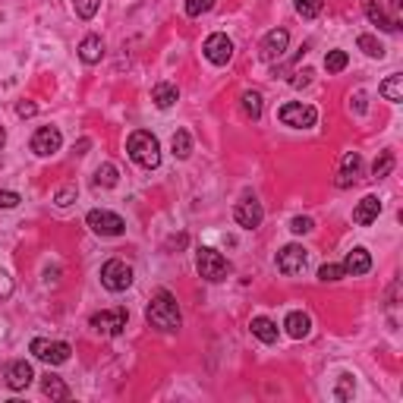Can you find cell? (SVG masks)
Wrapping results in <instances>:
<instances>
[{
	"mask_svg": "<svg viewBox=\"0 0 403 403\" xmlns=\"http://www.w3.org/2000/svg\"><path fill=\"white\" fill-rule=\"evenodd\" d=\"M356 45H359V51L369 54V57H378V60L385 57V45H381V41L375 38V35H359Z\"/></svg>",
	"mask_w": 403,
	"mask_h": 403,
	"instance_id": "28",
	"label": "cell"
},
{
	"mask_svg": "<svg viewBox=\"0 0 403 403\" xmlns=\"http://www.w3.org/2000/svg\"><path fill=\"white\" fill-rule=\"evenodd\" d=\"M249 328H252V334H256L261 344H278V324H274L271 318H265V315L252 318Z\"/></svg>",
	"mask_w": 403,
	"mask_h": 403,
	"instance_id": "22",
	"label": "cell"
},
{
	"mask_svg": "<svg viewBox=\"0 0 403 403\" xmlns=\"http://www.w3.org/2000/svg\"><path fill=\"white\" fill-rule=\"evenodd\" d=\"M117 180H120V171H117V164H110V161L95 171V186L110 189V186H117Z\"/></svg>",
	"mask_w": 403,
	"mask_h": 403,
	"instance_id": "27",
	"label": "cell"
},
{
	"mask_svg": "<svg viewBox=\"0 0 403 403\" xmlns=\"http://www.w3.org/2000/svg\"><path fill=\"white\" fill-rule=\"evenodd\" d=\"M19 202H23V199H19V193H10V189H0V208H16Z\"/></svg>",
	"mask_w": 403,
	"mask_h": 403,
	"instance_id": "39",
	"label": "cell"
},
{
	"mask_svg": "<svg viewBox=\"0 0 403 403\" xmlns=\"http://www.w3.org/2000/svg\"><path fill=\"white\" fill-rule=\"evenodd\" d=\"M284 328H287V334L293 337V341H302V337H309V331H312V318H309L306 312H290L284 318Z\"/></svg>",
	"mask_w": 403,
	"mask_h": 403,
	"instance_id": "20",
	"label": "cell"
},
{
	"mask_svg": "<svg viewBox=\"0 0 403 403\" xmlns=\"http://www.w3.org/2000/svg\"><path fill=\"white\" fill-rule=\"evenodd\" d=\"M195 268H199V278L211 280V284H217V280H224L230 274V261L217 249H211V246H202L195 252Z\"/></svg>",
	"mask_w": 403,
	"mask_h": 403,
	"instance_id": "3",
	"label": "cell"
},
{
	"mask_svg": "<svg viewBox=\"0 0 403 403\" xmlns=\"http://www.w3.org/2000/svg\"><path fill=\"white\" fill-rule=\"evenodd\" d=\"M73 6L79 19H91L98 13V6H101V0H73Z\"/></svg>",
	"mask_w": 403,
	"mask_h": 403,
	"instance_id": "34",
	"label": "cell"
},
{
	"mask_svg": "<svg viewBox=\"0 0 403 403\" xmlns=\"http://www.w3.org/2000/svg\"><path fill=\"white\" fill-rule=\"evenodd\" d=\"M101 57H104L101 35H86V38H82V45H79V60L89 63V67H95V63H101Z\"/></svg>",
	"mask_w": 403,
	"mask_h": 403,
	"instance_id": "19",
	"label": "cell"
},
{
	"mask_svg": "<svg viewBox=\"0 0 403 403\" xmlns=\"http://www.w3.org/2000/svg\"><path fill=\"white\" fill-rule=\"evenodd\" d=\"M16 114H19V117H35V114H38V108H35L32 101H19V104H16Z\"/></svg>",
	"mask_w": 403,
	"mask_h": 403,
	"instance_id": "40",
	"label": "cell"
},
{
	"mask_svg": "<svg viewBox=\"0 0 403 403\" xmlns=\"http://www.w3.org/2000/svg\"><path fill=\"white\" fill-rule=\"evenodd\" d=\"M290 230H293V233H312L315 230V221H312V217H293V221H290Z\"/></svg>",
	"mask_w": 403,
	"mask_h": 403,
	"instance_id": "37",
	"label": "cell"
},
{
	"mask_svg": "<svg viewBox=\"0 0 403 403\" xmlns=\"http://www.w3.org/2000/svg\"><path fill=\"white\" fill-rule=\"evenodd\" d=\"M306 261H309V252L302 249V246L290 243L278 252V271L287 274V278H296V274L306 271Z\"/></svg>",
	"mask_w": 403,
	"mask_h": 403,
	"instance_id": "9",
	"label": "cell"
},
{
	"mask_svg": "<svg viewBox=\"0 0 403 403\" xmlns=\"http://www.w3.org/2000/svg\"><path fill=\"white\" fill-rule=\"evenodd\" d=\"M101 284H104V290H110V293H123V290H130V284H132V268L126 265L123 259L104 261Z\"/></svg>",
	"mask_w": 403,
	"mask_h": 403,
	"instance_id": "4",
	"label": "cell"
},
{
	"mask_svg": "<svg viewBox=\"0 0 403 403\" xmlns=\"http://www.w3.org/2000/svg\"><path fill=\"white\" fill-rule=\"evenodd\" d=\"M4 139H6V132H4V130H0V145H4Z\"/></svg>",
	"mask_w": 403,
	"mask_h": 403,
	"instance_id": "42",
	"label": "cell"
},
{
	"mask_svg": "<svg viewBox=\"0 0 403 403\" xmlns=\"http://www.w3.org/2000/svg\"><path fill=\"white\" fill-rule=\"evenodd\" d=\"M287 45H290V32L287 29H271L261 38V45H259V57L265 60V63H274V60H280L287 54Z\"/></svg>",
	"mask_w": 403,
	"mask_h": 403,
	"instance_id": "10",
	"label": "cell"
},
{
	"mask_svg": "<svg viewBox=\"0 0 403 403\" xmlns=\"http://www.w3.org/2000/svg\"><path fill=\"white\" fill-rule=\"evenodd\" d=\"M363 6H365V16L372 19V25H378L381 32H397V29H400V19H397V16H387V13L381 10L375 0H365Z\"/></svg>",
	"mask_w": 403,
	"mask_h": 403,
	"instance_id": "18",
	"label": "cell"
},
{
	"mask_svg": "<svg viewBox=\"0 0 403 403\" xmlns=\"http://www.w3.org/2000/svg\"><path fill=\"white\" fill-rule=\"evenodd\" d=\"M126 322H130V312L126 309H104V312H95L91 315V328L104 337H117L123 334Z\"/></svg>",
	"mask_w": 403,
	"mask_h": 403,
	"instance_id": "8",
	"label": "cell"
},
{
	"mask_svg": "<svg viewBox=\"0 0 403 403\" xmlns=\"http://www.w3.org/2000/svg\"><path fill=\"white\" fill-rule=\"evenodd\" d=\"M205 57H208L215 67H224V63H230L233 57V41L227 38V35H221V32H215V35H208L205 38Z\"/></svg>",
	"mask_w": 403,
	"mask_h": 403,
	"instance_id": "12",
	"label": "cell"
},
{
	"mask_svg": "<svg viewBox=\"0 0 403 403\" xmlns=\"http://www.w3.org/2000/svg\"><path fill=\"white\" fill-rule=\"evenodd\" d=\"M261 217H265V211H261V205L256 199H243L237 208H233V221H237L243 230L261 227Z\"/></svg>",
	"mask_w": 403,
	"mask_h": 403,
	"instance_id": "13",
	"label": "cell"
},
{
	"mask_svg": "<svg viewBox=\"0 0 403 403\" xmlns=\"http://www.w3.org/2000/svg\"><path fill=\"white\" fill-rule=\"evenodd\" d=\"M211 6H215V0H186V16L199 19L202 13H208Z\"/></svg>",
	"mask_w": 403,
	"mask_h": 403,
	"instance_id": "35",
	"label": "cell"
},
{
	"mask_svg": "<svg viewBox=\"0 0 403 403\" xmlns=\"http://www.w3.org/2000/svg\"><path fill=\"white\" fill-rule=\"evenodd\" d=\"M243 110H246V117L249 120H259L261 117V91H256V89H249V91H243Z\"/></svg>",
	"mask_w": 403,
	"mask_h": 403,
	"instance_id": "26",
	"label": "cell"
},
{
	"mask_svg": "<svg viewBox=\"0 0 403 403\" xmlns=\"http://www.w3.org/2000/svg\"><path fill=\"white\" fill-rule=\"evenodd\" d=\"M145 322L152 324L154 331H164V334H174L183 324L180 306H176V296L171 290H154L152 302L145 306Z\"/></svg>",
	"mask_w": 403,
	"mask_h": 403,
	"instance_id": "1",
	"label": "cell"
},
{
	"mask_svg": "<svg viewBox=\"0 0 403 403\" xmlns=\"http://www.w3.org/2000/svg\"><path fill=\"white\" fill-rule=\"evenodd\" d=\"M369 271H372V256H369V249L356 246V249L346 252V259H344V274H350V278H359V274H369Z\"/></svg>",
	"mask_w": 403,
	"mask_h": 403,
	"instance_id": "16",
	"label": "cell"
},
{
	"mask_svg": "<svg viewBox=\"0 0 403 403\" xmlns=\"http://www.w3.org/2000/svg\"><path fill=\"white\" fill-rule=\"evenodd\" d=\"M378 215H381L378 195H365V199L356 205V211H353V221H356L359 227H369V224L378 221Z\"/></svg>",
	"mask_w": 403,
	"mask_h": 403,
	"instance_id": "17",
	"label": "cell"
},
{
	"mask_svg": "<svg viewBox=\"0 0 403 403\" xmlns=\"http://www.w3.org/2000/svg\"><path fill=\"white\" fill-rule=\"evenodd\" d=\"M41 391H45L51 400H67L69 397V387L63 385V378H57V375H47V378L41 381Z\"/></svg>",
	"mask_w": 403,
	"mask_h": 403,
	"instance_id": "25",
	"label": "cell"
},
{
	"mask_svg": "<svg viewBox=\"0 0 403 403\" xmlns=\"http://www.w3.org/2000/svg\"><path fill=\"white\" fill-rule=\"evenodd\" d=\"M293 6H296V13H300L302 19H315L318 13L324 10L322 0H293Z\"/></svg>",
	"mask_w": 403,
	"mask_h": 403,
	"instance_id": "30",
	"label": "cell"
},
{
	"mask_svg": "<svg viewBox=\"0 0 403 403\" xmlns=\"http://www.w3.org/2000/svg\"><path fill=\"white\" fill-rule=\"evenodd\" d=\"M344 278V265H334V261H328V265L318 268V280L322 284H334V280Z\"/></svg>",
	"mask_w": 403,
	"mask_h": 403,
	"instance_id": "32",
	"label": "cell"
},
{
	"mask_svg": "<svg viewBox=\"0 0 403 403\" xmlns=\"http://www.w3.org/2000/svg\"><path fill=\"white\" fill-rule=\"evenodd\" d=\"M346 63H350L346 51H328L324 54V69H328V73H341V69H346Z\"/></svg>",
	"mask_w": 403,
	"mask_h": 403,
	"instance_id": "31",
	"label": "cell"
},
{
	"mask_svg": "<svg viewBox=\"0 0 403 403\" xmlns=\"http://www.w3.org/2000/svg\"><path fill=\"white\" fill-rule=\"evenodd\" d=\"M171 148H174V158L186 161L189 154H193V136H189L186 130H176L174 139H171Z\"/></svg>",
	"mask_w": 403,
	"mask_h": 403,
	"instance_id": "24",
	"label": "cell"
},
{
	"mask_svg": "<svg viewBox=\"0 0 403 403\" xmlns=\"http://www.w3.org/2000/svg\"><path fill=\"white\" fill-rule=\"evenodd\" d=\"M10 296H13V278L4 271V268H0V302L10 300Z\"/></svg>",
	"mask_w": 403,
	"mask_h": 403,
	"instance_id": "38",
	"label": "cell"
},
{
	"mask_svg": "<svg viewBox=\"0 0 403 403\" xmlns=\"http://www.w3.org/2000/svg\"><path fill=\"white\" fill-rule=\"evenodd\" d=\"M278 117H280V123H284V126H293V130H309V126H315L318 110L312 108V104L290 101V104H284V108L278 110Z\"/></svg>",
	"mask_w": 403,
	"mask_h": 403,
	"instance_id": "7",
	"label": "cell"
},
{
	"mask_svg": "<svg viewBox=\"0 0 403 403\" xmlns=\"http://www.w3.org/2000/svg\"><path fill=\"white\" fill-rule=\"evenodd\" d=\"M394 171V152H381L378 158H375V164H372V176L375 180H381V176H387Z\"/></svg>",
	"mask_w": 403,
	"mask_h": 403,
	"instance_id": "29",
	"label": "cell"
},
{
	"mask_svg": "<svg viewBox=\"0 0 403 403\" xmlns=\"http://www.w3.org/2000/svg\"><path fill=\"white\" fill-rule=\"evenodd\" d=\"M176 98H180V89L174 86V82H158L152 91V101L158 104L161 110H167V108H174L176 104Z\"/></svg>",
	"mask_w": 403,
	"mask_h": 403,
	"instance_id": "21",
	"label": "cell"
},
{
	"mask_svg": "<svg viewBox=\"0 0 403 403\" xmlns=\"http://www.w3.org/2000/svg\"><path fill=\"white\" fill-rule=\"evenodd\" d=\"M353 391H356V385H353V375H341V385H337V400H350Z\"/></svg>",
	"mask_w": 403,
	"mask_h": 403,
	"instance_id": "36",
	"label": "cell"
},
{
	"mask_svg": "<svg viewBox=\"0 0 403 403\" xmlns=\"http://www.w3.org/2000/svg\"><path fill=\"white\" fill-rule=\"evenodd\" d=\"M381 98L385 101H391V104H397V101H403V76H387L385 82H381Z\"/></svg>",
	"mask_w": 403,
	"mask_h": 403,
	"instance_id": "23",
	"label": "cell"
},
{
	"mask_svg": "<svg viewBox=\"0 0 403 403\" xmlns=\"http://www.w3.org/2000/svg\"><path fill=\"white\" fill-rule=\"evenodd\" d=\"M63 145V136L57 126H41V130H35L32 136V152L38 154V158H51V154H57Z\"/></svg>",
	"mask_w": 403,
	"mask_h": 403,
	"instance_id": "11",
	"label": "cell"
},
{
	"mask_svg": "<svg viewBox=\"0 0 403 403\" xmlns=\"http://www.w3.org/2000/svg\"><path fill=\"white\" fill-rule=\"evenodd\" d=\"M76 195H79V189H76V183H67V186H63L60 193L54 195V202H57V208H69V205L76 202Z\"/></svg>",
	"mask_w": 403,
	"mask_h": 403,
	"instance_id": "33",
	"label": "cell"
},
{
	"mask_svg": "<svg viewBox=\"0 0 403 403\" xmlns=\"http://www.w3.org/2000/svg\"><path fill=\"white\" fill-rule=\"evenodd\" d=\"M32 378H35V372L25 359H16V363H10V369H6V387H10V391H25V387L32 385Z\"/></svg>",
	"mask_w": 403,
	"mask_h": 403,
	"instance_id": "15",
	"label": "cell"
},
{
	"mask_svg": "<svg viewBox=\"0 0 403 403\" xmlns=\"http://www.w3.org/2000/svg\"><path fill=\"white\" fill-rule=\"evenodd\" d=\"M126 152H130V158L136 161L139 167H145V171H154V167L161 164V145L148 130L132 132V136L126 139Z\"/></svg>",
	"mask_w": 403,
	"mask_h": 403,
	"instance_id": "2",
	"label": "cell"
},
{
	"mask_svg": "<svg viewBox=\"0 0 403 403\" xmlns=\"http://www.w3.org/2000/svg\"><path fill=\"white\" fill-rule=\"evenodd\" d=\"M29 350L35 353V359H41V363L63 365L69 359V353H73V346H69L67 341H47V337H35Z\"/></svg>",
	"mask_w": 403,
	"mask_h": 403,
	"instance_id": "5",
	"label": "cell"
},
{
	"mask_svg": "<svg viewBox=\"0 0 403 403\" xmlns=\"http://www.w3.org/2000/svg\"><path fill=\"white\" fill-rule=\"evenodd\" d=\"M359 174H363V158H359V152H346L334 183L341 189H346V186H353V183H359Z\"/></svg>",
	"mask_w": 403,
	"mask_h": 403,
	"instance_id": "14",
	"label": "cell"
},
{
	"mask_svg": "<svg viewBox=\"0 0 403 403\" xmlns=\"http://www.w3.org/2000/svg\"><path fill=\"white\" fill-rule=\"evenodd\" d=\"M290 86H293V89L309 86V73H306V69H302V73H293V79H290Z\"/></svg>",
	"mask_w": 403,
	"mask_h": 403,
	"instance_id": "41",
	"label": "cell"
},
{
	"mask_svg": "<svg viewBox=\"0 0 403 403\" xmlns=\"http://www.w3.org/2000/svg\"><path fill=\"white\" fill-rule=\"evenodd\" d=\"M86 224L91 227V233H98V237H123L126 233V221L114 211H104V208H95L89 211Z\"/></svg>",
	"mask_w": 403,
	"mask_h": 403,
	"instance_id": "6",
	"label": "cell"
}]
</instances>
